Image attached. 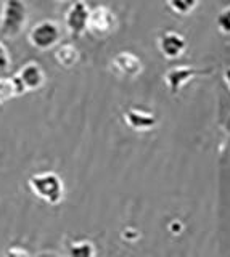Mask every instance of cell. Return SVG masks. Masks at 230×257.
Instances as JSON below:
<instances>
[{"label": "cell", "instance_id": "6da1fadb", "mask_svg": "<svg viewBox=\"0 0 230 257\" xmlns=\"http://www.w3.org/2000/svg\"><path fill=\"white\" fill-rule=\"evenodd\" d=\"M29 20L25 0H4L0 8V36L15 39L26 28Z\"/></svg>", "mask_w": 230, "mask_h": 257}, {"label": "cell", "instance_id": "7a4b0ae2", "mask_svg": "<svg viewBox=\"0 0 230 257\" xmlns=\"http://www.w3.org/2000/svg\"><path fill=\"white\" fill-rule=\"evenodd\" d=\"M29 190L50 206H58L65 199V183L55 172H41L29 177Z\"/></svg>", "mask_w": 230, "mask_h": 257}, {"label": "cell", "instance_id": "3957f363", "mask_svg": "<svg viewBox=\"0 0 230 257\" xmlns=\"http://www.w3.org/2000/svg\"><path fill=\"white\" fill-rule=\"evenodd\" d=\"M28 40L34 48H37V50H41V52L50 50L55 45H58L61 40L60 24L53 20L39 21L31 28L28 34Z\"/></svg>", "mask_w": 230, "mask_h": 257}, {"label": "cell", "instance_id": "277c9868", "mask_svg": "<svg viewBox=\"0 0 230 257\" xmlns=\"http://www.w3.org/2000/svg\"><path fill=\"white\" fill-rule=\"evenodd\" d=\"M214 69L211 68H195V66H174L166 71L164 82L169 88L171 95H177L190 80L196 77H206L211 76Z\"/></svg>", "mask_w": 230, "mask_h": 257}, {"label": "cell", "instance_id": "5b68a950", "mask_svg": "<svg viewBox=\"0 0 230 257\" xmlns=\"http://www.w3.org/2000/svg\"><path fill=\"white\" fill-rule=\"evenodd\" d=\"M90 10L85 0H76L69 5L65 13V26L71 37L81 39L87 31H89L90 21Z\"/></svg>", "mask_w": 230, "mask_h": 257}, {"label": "cell", "instance_id": "8992f818", "mask_svg": "<svg viewBox=\"0 0 230 257\" xmlns=\"http://www.w3.org/2000/svg\"><path fill=\"white\" fill-rule=\"evenodd\" d=\"M116 28V15L108 5H95L90 10L89 32L95 37H105Z\"/></svg>", "mask_w": 230, "mask_h": 257}, {"label": "cell", "instance_id": "52a82bcc", "mask_svg": "<svg viewBox=\"0 0 230 257\" xmlns=\"http://www.w3.org/2000/svg\"><path fill=\"white\" fill-rule=\"evenodd\" d=\"M111 71L121 79H136L144 71V63L136 53L120 52L111 60Z\"/></svg>", "mask_w": 230, "mask_h": 257}, {"label": "cell", "instance_id": "ba28073f", "mask_svg": "<svg viewBox=\"0 0 230 257\" xmlns=\"http://www.w3.org/2000/svg\"><path fill=\"white\" fill-rule=\"evenodd\" d=\"M15 77L18 79V82L25 88L26 93L39 90L45 84V72L37 61H29L25 66H21Z\"/></svg>", "mask_w": 230, "mask_h": 257}, {"label": "cell", "instance_id": "9c48e42d", "mask_svg": "<svg viewBox=\"0 0 230 257\" xmlns=\"http://www.w3.org/2000/svg\"><path fill=\"white\" fill-rule=\"evenodd\" d=\"M158 48L161 55L168 60H177L179 56L184 55L187 48L185 37L176 31H166L158 37Z\"/></svg>", "mask_w": 230, "mask_h": 257}, {"label": "cell", "instance_id": "30bf717a", "mask_svg": "<svg viewBox=\"0 0 230 257\" xmlns=\"http://www.w3.org/2000/svg\"><path fill=\"white\" fill-rule=\"evenodd\" d=\"M124 122L128 124L132 131H152L156 127L158 119L153 112H148L144 109H137V108H129L124 112Z\"/></svg>", "mask_w": 230, "mask_h": 257}, {"label": "cell", "instance_id": "8fae6325", "mask_svg": "<svg viewBox=\"0 0 230 257\" xmlns=\"http://www.w3.org/2000/svg\"><path fill=\"white\" fill-rule=\"evenodd\" d=\"M55 60H57V63L61 68L69 69L79 63L81 53H79V48L74 44L66 42V44H61L57 50H55Z\"/></svg>", "mask_w": 230, "mask_h": 257}, {"label": "cell", "instance_id": "7c38bea8", "mask_svg": "<svg viewBox=\"0 0 230 257\" xmlns=\"http://www.w3.org/2000/svg\"><path fill=\"white\" fill-rule=\"evenodd\" d=\"M97 255V249H95L92 241H77L73 243L68 249V257H95Z\"/></svg>", "mask_w": 230, "mask_h": 257}, {"label": "cell", "instance_id": "4fadbf2b", "mask_svg": "<svg viewBox=\"0 0 230 257\" xmlns=\"http://www.w3.org/2000/svg\"><path fill=\"white\" fill-rule=\"evenodd\" d=\"M18 96L17 87H15L13 77H0V104Z\"/></svg>", "mask_w": 230, "mask_h": 257}, {"label": "cell", "instance_id": "5bb4252c", "mask_svg": "<svg viewBox=\"0 0 230 257\" xmlns=\"http://www.w3.org/2000/svg\"><path fill=\"white\" fill-rule=\"evenodd\" d=\"M168 5L174 13L190 15L196 8L198 0H168Z\"/></svg>", "mask_w": 230, "mask_h": 257}, {"label": "cell", "instance_id": "9a60e30c", "mask_svg": "<svg viewBox=\"0 0 230 257\" xmlns=\"http://www.w3.org/2000/svg\"><path fill=\"white\" fill-rule=\"evenodd\" d=\"M216 23H217V28L220 29V32L230 36V5L222 8V10L219 12Z\"/></svg>", "mask_w": 230, "mask_h": 257}, {"label": "cell", "instance_id": "2e32d148", "mask_svg": "<svg viewBox=\"0 0 230 257\" xmlns=\"http://www.w3.org/2000/svg\"><path fill=\"white\" fill-rule=\"evenodd\" d=\"M10 64H12L10 53H9V50H7V47L2 44V40H0V72L9 71Z\"/></svg>", "mask_w": 230, "mask_h": 257}, {"label": "cell", "instance_id": "e0dca14e", "mask_svg": "<svg viewBox=\"0 0 230 257\" xmlns=\"http://www.w3.org/2000/svg\"><path fill=\"white\" fill-rule=\"evenodd\" d=\"M4 257H31V254L26 251V249L18 247V246H13V247L7 249V251L4 252Z\"/></svg>", "mask_w": 230, "mask_h": 257}, {"label": "cell", "instance_id": "ac0fdd59", "mask_svg": "<svg viewBox=\"0 0 230 257\" xmlns=\"http://www.w3.org/2000/svg\"><path fill=\"white\" fill-rule=\"evenodd\" d=\"M224 80H225L227 87L230 88V68H227V69H225V72H224Z\"/></svg>", "mask_w": 230, "mask_h": 257}, {"label": "cell", "instance_id": "d6986e66", "mask_svg": "<svg viewBox=\"0 0 230 257\" xmlns=\"http://www.w3.org/2000/svg\"><path fill=\"white\" fill-rule=\"evenodd\" d=\"M55 2H66V0H55Z\"/></svg>", "mask_w": 230, "mask_h": 257}]
</instances>
